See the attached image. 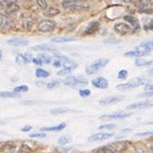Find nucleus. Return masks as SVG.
Returning a JSON list of instances; mask_svg holds the SVG:
<instances>
[{
    "instance_id": "nucleus-31",
    "label": "nucleus",
    "mask_w": 153,
    "mask_h": 153,
    "mask_svg": "<svg viewBox=\"0 0 153 153\" xmlns=\"http://www.w3.org/2000/svg\"><path fill=\"white\" fill-rule=\"evenodd\" d=\"M20 94L18 92H7V91H2L0 92V97L1 98H18Z\"/></svg>"
},
{
    "instance_id": "nucleus-13",
    "label": "nucleus",
    "mask_w": 153,
    "mask_h": 153,
    "mask_svg": "<svg viewBox=\"0 0 153 153\" xmlns=\"http://www.w3.org/2000/svg\"><path fill=\"white\" fill-rule=\"evenodd\" d=\"M15 61H16V63L20 65H25V64H28L30 62H32L33 59L28 53H26V54L19 53L18 56H16V58H15Z\"/></svg>"
},
{
    "instance_id": "nucleus-46",
    "label": "nucleus",
    "mask_w": 153,
    "mask_h": 153,
    "mask_svg": "<svg viewBox=\"0 0 153 153\" xmlns=\"http://www.w3.org/2000/svg\"><path fill=\"white\" fill-rule=\"evenodd\" d=\"M140 13H146V14H153V10L152 9H142L139 10Z\"/></svg>"
},
{
    "instance_id": "nucleus-5",
    "label": "nucleus",
    "mask_w": 153,
    "mask_h": 153,
    "mask_svg": "<svg viewBox=\"0 0 153 153\" xmlns=\"http://www.w3.org/2000/svg\"><path fill=\"white\" fill-rule=\"evenodd\" d=\"M65 86H72V87H78V86L87 85V79L82 76H71L68 77L64 80Z\"/></svg>"
},
{
    "instance_id": "nucleus-57",
    "label": "nucleus",
    "mask_w": 153,
    "mask_h": 153,
    "mask_svg": "<svg viewBox=\"0 0 153 153\" xmlns=\"http://www.w3.org/2000/svg\"><path fill=\"white\" fill-rule=\"evenodd\" d=\"M150 150H151V152L153 153V143H151V144H150Z\"/></svg>"
},
{
    "instance_id": "nucleus-53",
    "label": "nucleus",
    "mask_w": 153,
    "mask_h": 153,
    "mask_svg": "<svg viewBox=\"0 0 153 153\" xmlns=\"http://www.w3.org/2000/svg\"><path fill=\"white\" fill-rule=\"evenodd\" d=\"M33 127L30 126V125H27V126H24L23 128H22V131H30V129H32Z\"/></svg>"
},
{
    "instance_id": "nucleus-25",
    "label": "nucleus",
    "mask_w": 153,
    "mask_h": 153,
    "mask_svg": "<svg viewBox=\"0 0 153 153\" xmlns=\"http://www.w3.org/2000/svg\"><path fill=\"white\" fill-rule=\"evenodd\" d=\"M140 49L147 51H152L153 50V40H148L144 41L142 44H140Z\"/></svg>"
},
{
    "instance_id": "nucleus-47",
    "label": "nucleus",
    "mask_w": 153,
    "mask_h": 153,
    "mask_svg": "<svg viewBox=\"0 0 153 153\" xmlns=\"http://www.w3.org/2000/svg\"><path fill=\"white\" fill-rule=\"evenodd\" d=\"M140 97H147V98H151L153 97V91H147L143 92V94H140Z\"/></svg>"
},
{
    "instance_id": "nucleus-55",
    "label": "nucleus",
    "mask_w": 153,
    "mask_h": 153,
    "mask_svg": "<svg viewBox=\"0 0 153 153\" xmlns=\"http://www.w3.org/2000/svg\"><path fill=\"white\" fill-rule=\"evenodd\" d=\"M123 1L126 3H131V2H134V1H136V0H123Z\"/></svg>"
},
{
    "instance_id": "nucleus-33",
    "label": "nucleus",
    "mask_w": 153,
    "mask_h": 153,
    "mask_svg": "<svg viewBox=\"0 0 153 153\" xmlns=\"http://www.w3.org/2000/svg\"><path fill=\"white\" fill-rule=\"evenodd\" d=\"M32 148L28 146L27 143H23L21 146L20 150H19V153H30L32 152Z\"/></svg>"
},
{
    "instance_id": "nucleus-54",
    "label": "nucleus",
    "mask_w": 153,
    "mask_h": 153,
    "mask_svg": "<svg viewBox=\"0 0 153 153\" xmlns=\"http://www.w3.org/2000/svg\"><path fill=\"white\" fill-rule=\"evenodd\" d=\"M37 86H39V87H45V86H46V87H47V84H46V82H37Z\"/></svg>"
},
{
    "instance_id": "nucleus-29",
    "label": "nucleus",
    "mask_w": 153,
    "mask_h": 153,
    "mask_svg": "<svg viewBox=\"0 0 153 153\" xmlns=\"http://www.w3.org/2000/svg\"><path fill=\"white\" fill-rule=\"evenodd\" d=\"M38 59L42 62V64H49V63H51V61H52L50 56H47V54H45V53H40L38 56Z\"/></svg>"
},
{
    "instance_id": "nucleus-30",
    "label": "nucleus",
    "mask_w": 153,
    "mask_h": 153,
    "mask_svg": "<svg viewBox=\"0 0 153 153\" xmlns=\"http://www.w3.org/2000/svg\"><path fill=\"white\" fill-rule=\"evenodd\" d=\"M60 13V10L56 9V8H50V9H48L47 11L45 12V15L46 16H56Z\"/></svg>"
},
{
    "instance_id": "nucleus-15",
    "label": "nucleus",
    "mask_w": 153,
    "mask_h": 153,
    "mask_svg": "<svg viewBox=\"0 0 153 153\" xmlns=\"http://www.w3.org/2000/svg\"><path fill=\"white\" fill-rule=\"evenodd\" d=\"M124 20L127 21L128 23L130 24V26H133V33H136V32H138L139 30V23H138V21H137V19L135 18V16H133V15H125L124 16Z\"/></svg>"
},
{
    "instance_id": "nucleus-12",
    "label": "nucleus",
    "mask_w": 153,
    "mask_h": 153,
    "mask_svg": "<svg viewBox=\"0 0 153 153\" xmlns=\"http://www.w3.org/2000/svg\"><path fill=\"white\" fill-rule=\"evenodd\" d=\"M112 136H114L112 133H98L90 136L88 140L89 141H102V140H106V139L111 138Z\"/></svg>"
},
{
    "instance_id": "nucleus-21",
    "label": "nucleus",
    "mask_w": 153,
    "mask_h": 153,
    "mask_svg": "<svg viewBox=\"0 0 153 153\" xmlns=\"http://www.w3.org/2000/svg\"><path fill=\"white\" fill-rule=\"evenodd\" d=\"M10 24H11V21H10L9 16H7L4 14L0 15V27H1V30H4L7 27L10 26Z\"/></svg>"
},
{
    "instance_id": "nucleus-51",
    "label": "nucleus",
    "mask_w": 153,
    "mask_h": 153,
    "mask_svg": "<svg viewBox=\"0 0 153 153\" xmlns=\"http://www.w3.org/2000/svg\"><path fill=\"white\" fill-rule=\"evenodd\" d=\"M33 63H35L36 65H41L42 64V62L38 59V58H35V59H33Z\"/></svg>"
},
{
    "instance_id": "nucleus-37",
    "label": "nucleus",
    "mask_w": 153,
    "mask_h": 153,
    "mask_svg": "<svg viewBox=\"0 0 153 153\" xmlns=\"http://www.w3.org/2000/svg\"><path fill=\"white\" fill-rule=\"evenodd\" d=\"M127 76H128V72H127L126 70H121V71L118 72V74H117V77L122 80L126 79Z\"/></svg>"
},
{
    "instance_id": "nucleus-28",
    "label": "nucleus",
    "mask_w": 153,
    "mask_h": 153,
    "mask_svg": "<svg viewBox=\"0 0 153 153\" xmlns=\"http://www.w3.org/2000/svg\"><path fill=\"white\" fill-rule=\"evenodd\" d=\"M15 151H16V149H15L14 146H10L8 143L7 146H3L0 153H15Z\"/></svg>"
},
{
    "instance_id": "nucleus-19",
    "label": "nucleus",
    "mask_w": 153,
    "mask_h": 153,
    "mask_svg": "<svg viewBox=\"0 0 153 153\" xmlns=\"http://www.w3.org/2000/svg\"><path fill=\"white\" fill-rule=\"evenodd\" d=\"M66 127V124L65 123H61L58 124L56 126L52 127H41L40 130L41 131H60V130H63Z\"/></svg>"
},
{
    "instance_id": "nucleus-41",
    "label": "nucleus",
    "mask_w": 153,
    "mask_h": 153,
    "mask_svg": "<svg viewBox=\"0 0 153 153\" xmlns=\"http://www.w3.org/2000/svg\"><path fill=\"white\" fill-rule=\"evenodd\" d=\"M143 28L146 30H153V19H152V20H149V22H148V23L144 24Z\"/></svg>"
},
{
    "instance_id": "nucleus-7",
    "label": "nucleus",
    "mask_w": 153,
    "mask_h": 153,
    "mask_svg": "<svg viewBox=\"0 0 153 153\" xmlns=\"http://www.w3.org/2000/svg\"><path fill=\"white\" fill-rule=\"evenodd\" d=\"M131 113L130 112H117L113 113V114H105L102 115L100 117L101 121H109V120H121V118H126L129 117Z\"/></svg>"
},
{
    "instance_id": "nucleus-56",
    "label": "nucleus",
    "mask_w": 153,
    "mask_h": 153,
    "mask_svg": "<svg viewBox=\"0 0 153 153\" xmlns=\"http://www.w3.org/2000/svg\"><path fill=\"white\" fill-rule=\"evenodd\" d=\"M105 42H118V40H105Z\"/></svg>"
},
{
    "instance_id": "nucleus-3",
    "label": "nucleus",
    "mask_w": 153,
    "mask_h": 153,
    "mask_svg": "<svg viewBox=\"0 0 153 153\" xmlns=\"http://www.w3.org/2000/svg\"><path fill=\"white\" fill-rule=\"evenodd\" d=\"M127 147H128L127 141H115L105 146L106 149L112 153H123L127 149Z\"/></svg>"
},
{
    "instance_id": "nucleus-27",
    "label": "nucleus",
    "mask_w": 153,
    "mask_h": 153,
    "mask_svg": "<svg viewBox=\"0 0 153 153\" xmlns=\"http://www.w3.org/2000/svg\"><path fill=\"white\" fill-rule=\"evenodd\" d=\"M135 64L137 66H149V65L153 64V60H150V61H146V60H141V59H137L135 62Z\"/></svg>"
},
{
    "instance_id": "nucleus-42",
    "label": "nucleus",
    "mask_w": 153,
    "mask_h": 153,
    "mask_svg": "<svg viewBox=\"0 0 153 153\" xmlns=\"http://www.w3.org/2000/svg\"><path fill=\"white\" fill-rule=\"evenodd\" d=\"M36 2H37L39 8H41V9H47V1L46 0H36Z\"/></svg>"
},
{
    "instance_id": "nucleus-38",
    "label": "nucleus",
    "mask_w": 153,
    "mask_h": 153,
    "mask_svg": "<svg viewBox=\"0 0 153 153\" xmlns=\"http://www.w3.org/2000/svg\"><path fill=\"white\" fill-rule=\"evenodd\" d=\"M59 85H60L59 80H52V82H48L47 84V88L48 89H54V88H56Z\"/></svg>"
},
{
    "instance_id": "nucleus-14",
    "label": "nucleus",
    "mask_w": 153,
    "mask_h": 153,
    "mask_svg": "<svg viewBox=\"0 0 153 153\" xmlns=\"http://www.w3.org/2000/svg\"><path fill=\"white\" fill-rule=\"evenodd\" d=\"M7 44L10 45V46H13V47H23V46L28 45V40L22 38H12L7 41Z\"/></svg>"
},
{
    "instance_id": "nucleus-26",
    "label": "nucleus",
    "mask_w": 153,
    "mask_h": 153,
    "mask_svg": "<svg viewBox=\"0 0 153 153\" xmlns=\"http://www.w3.org/2000/svg\"><path fill=\"white\" fill-rule=\"evenodd\" d=\"M35 74L38 78H46V77L49 76V72L44 70V68H37Z\"/></svg>"
},
{
    "instance_id": "nucleus-35",
    "label": "nucleus",
    "mask_w": 153,
    "mask_h": 153,
    "mask_svg": "<svg viewBox=\"0 0 153 153\" xmlns=\"http://www.w3.org/2000/svg\"><path fill=\"white\" fill-rule=\"evenodd\" d=\"M27 90H28V87H27L26 85H21V86H18V87H15L13 91L19 94V92H26Z\"/></svg>"
},
{
    "instance_id": "nucleus-6",
    "label": "nucleus",
    "mask_w": 153,
    "mask_h": 153,
    "mask_svg": "<svg viewBox=\"0 0 153 153\" xmlns=\"http://www.w3.org/2000/svg\"><path fill=\"white\" fill-rule=\"evenodd\" d=\"M38 30L42 33H47V32H51V30L56 27V23L54 21L51 20H41L39 21L38 23Z\"/></svg>"
},
{
    "instance_id": "nucleus-52",
    "label": "nucleus",
    "mask_w": 153,
    "mask_h": 153,
    "mask_svg": "<svg viewBox=\"0 0 153 153\" xmlns=\"http://www.w3.org/2000/svg\"><path fill=\"white\" fill-rule=\"evenodd\" d=\"M131 153H147V152H146V150H143V149H141V148H139V149H136L135 151H133Z\"/></svg>"
},
{
    "instance_id": "nucleus-16",
    "label": "nucleus",
    "mask_w": 153,
    "mask_h": 153,
    "mask_svg": "<svg viewBox=\"0 0 153 153\" xmlns=\"http://www.w3.org/2000/svg\"><path fill=\"white\" fill-rule=\"evenodd\" d=\"M149 53H150V51L142 50V49H137V50L127 51V52H125V56H136V58H139V56H148Z\"/></svg>"
},
{
    "instance_id": "nucleus-44",
    "label": "nucleus",
    "mask_w": 153,
    "mask_h": 153,
    "mask_svg": "<svg viewBox=\"0 0 153 153\" xmlns=\"http://www.w3.org/2000/svg\"><path fill=\"white\" fill-rule=\"evenodd\" d=\"M46 134H32V135H30V138H45V137H46Z\"/></svg>"
},
{
    "instance_id": "nucleus-17",
    "label": "nucleus",
    "mask_w": 153,
    "mask_h": 153,
    "mask_svg": "<svg viewBox=\"0 0 153 153\" xmlns=\"http://www.w3.org/2000/svg\"><path fill=\"white\" fill-rule=\"evenodd\" d=\"M99 26H100L99 23L96 22V21H94V22H91V23H89L88 27L86 28L85 33H84V35H91V34H94L96 32H98Z\"/></svg>"
},
{
    "instance_id": "nucleus-49",
    "label": "nucleus",
    "mask_w": 153,
    "mask_h": 153,
    "mask_svg": "<svg viewBox=\"0 0 153 153\" xmlns=\"http://www.w3.org/2000/svg\"><path fill=\"white\" fill-rule=\"evenodd\" d=\"M62 65H63V63L60 60H56V61L53 62V66H56V68H60Z\"/></svg>"
},
{
    "instance_id": "nucleus-32",
    "label": "nucleus",
    "mask_w": 153,
    "mask_h": 153,
    "mask_svg": "<svg viewBox=\"0 0 153 153\" xmlns=\"http://www.w3.org/2000/svg\"><path fill=\"white\" fill-rule=\"evenodd\" d=\"M74 68H74V66H71V68H64L63 70H61V71L58 72V75H59V76H65V75H68V74L73 71Z\"/></svg>"
},
{
    "instance_id": "nucleus-24",
    "label": "nucleus",
    "mask_w": 153,
    "mask_h": 153,
    "mask_svg": "<svg viewBox=\"0 0 153 153\" xmlns=\"http://www.w3.org/2000/svg\"><path fill=\"white\" fill-rule=\"evenodd\" d=\"M76 39L72 38V37H54V38L51 39L52 42H56V44H60V42H70V41H75Z\"/></svg>"
},
{
    "instance_id": "nucleus-4",
    "label": "nucleus",
    "mask_w": 153,
    "mask_h": 153,
    "mask_svg": "<svg viewBox=\"0 0 153 153\" xmlns=\"http://www.w3.org/2000/svg\"><path fill=\"white\" fill-rule=\"evenodd\" d=\"M62 6L64 9L71 10V11H79V10H86L89 8L88 4H82L80 2H73V1H68V0H64L62 2Z\"/></svg>"
},
{
    "instance_id": "nucleus-18",
    "label": "nucleus",
    "mask_w": 153,
    "mask_h": 153,
    "mask_svg": "<svg viewBox=\"0 0 153 153\" xmlns=\"http://www.w3.org/2000/svg\"><path fill=\"white\" fill-rule=\"evenodd\" d=\"M19 9H20V7L16 4L15 2H12L10 3L9 6H7L3 8V13L2 14H12V13H15V12H18Z\"/></svg>"
},
{
    "instance_id": "nucleus-39",
    "label": "nucleus",
    "mask_w": 153,
    "mask_h": 153,
    "mask_svg": "<svg viewBox=\"0 0 153 153\" xmlns=\"http://www.w3.org/2000/svg\"><path fill=\"white\" fill-rule=\"evenodd\" d=\"M90 90L89 89H80L79 90V96L82 98H86V97H89L90 96Z\"/></svg>"
},
{
    "instance_id": "nucleus-8",
    "label": "nucleus",
    "mask_w": 153,
    "mask_h": 153,
    "mask_svg": "<svg viewBox=\"0 0 153 153\" xmlns=\"http://www.w3.org/2000/svg\"><path fill=\"white\" fill-rule=\"evenodd\" d=\"M124 99V96H120V94H114V96H109L106 98H103L99 101L101 105H110V104H114Z\"/></svg>"
},
{
    "instance_id": "nucleus-23",
    "label": "nucleus",
    "mask_w": 153,
    "mask_h": 153,
    "mask_svg": "<svg viewBox=\"0 0 153 153\" xmlns=\"http://www.w3.org/2000/svg\"><path fill=\"white\" fill-rule=\"evenodd\" d=\"M33 24H34V22H33L32 19H24L23 21H22V28H23L24 30H30V28L33 27Z\"/></svg>"
},
{
    "instance_id": "nucleus-40",
    "label": "nucleus",
    "mask_w": 153,
    "mask_h": 153,
    "mask_svg": "<svg viewBox=\"0 0 153 153\" xmlns=\"http://www.w3.org/2000/svg\"><path fill=\"white\" fill-rule=\"evenodd\" d=\"M114 127H115L114 124H104V125L99 126L98 128L100 130H103V129H114Z\"/></svg>"
},
{
    "instance_id": "nucleus-1",
    "label": "nucleus",
    "mask_w": 153,
    "mask_h": 153,
    "mask_svg": "<svg viewBox=\"0 0 153 153\" xmlns=\"http://www.w3.org/2000/svg\"><path fill=\"white\" fill-rule=\"evenodd\" d=\"M150 82V79L148 77H137V78H134L133 80H130L129 82H126V84H122V85H118L116 88L118 90H129V89L136 88V87H139L141 85H148Z\"/></svg>"
},
{
    "instance_id": "nucleus-43",
    "label": "nucleus",
    "mask_w": 153,
    "mask_h": 153,
    "mask_svg": "<svg viewBox=\"0 0 153 153\" xmlns=\"http://www.w3.org/2000/svg\"><path fill=\"white\" fill-rule=\"evenodd\" d=\"M0 1H1V6H2V8L9 6L10 3H12V2H15V0H0Z\"/></svg>"
},
{
    "instance_id": "nucleus-2",
    "label": "nucleus",
    "mask_w": 153,
    "mask_h": 153,
    "mask_svg": "<svg viewBox=\"0 0 153 153\" xmlns=\"http://www.w3.org/2000/svg\"><path fill=\"white\" fill-rule=\"evenodd\" d=\"M108 63H109V59H106V58L97 60V61H94V63H91L89 66L86 68V73L88 74V75H92V74L97 73L102 68H104Z\"/></svg>"
},
{
    "instance_id": "nucleus-22",
    "label": "nucleus",
    "mask_w": 153,
    "mask_h": 153,
    "mask_svg": "<svg viewBox=\"0 0 153 153\" xmlns=\"http://www.w3.org/2000/svg\"><path fill=\"white\" fill-rule=\"evenodd\" d=\"M152 3H153V0H137L136 6L139 7L140 10H142V9H147L148 7L151 6Z\"/></svg>"
},
{
    "instance_id": "nucleus-9",
    "label": "nucleus",
    "mask_w": 153,
    "mask_h": 153,
    "mask_svg": "<svg viewBox=\"0 0 153 153\" xmlns=\"http://www.w3.org/2000/svg\"><path fill=\"white\" fill-rule=\"evenodd\" d=\"M114 30L117 33V34H120V35L124 36V35L129 34V33L131 32V26H129V25L126 23H116L114 25Z\"/></svg>"
},
{
    "instance_id": "nucleus-45",
    "label": "nucleus",
    "mask_w": 153,
    "mask_h": 153,
    "mask_svg": "<svg viewBox=\"0 0 153 153\" xmlns=\"http://www.w3.org/2000/svg\"><path fill=\"white\" fill-rule=\"evenodd\" d=\"M94 153H112V152L108 150V149H106L105 147H103V148H100L99 150H97Z\"/></svg>"
},
{
    "instance_id": "nucleus-36",
    "label": "nucleus",
    "mask_w": 153,
    "mask_h": 153,
    "mask_svg": "<svg viewBox=\"0 0 153 153\" xmlns=\"http://www.w3.org/2000/svg\"><path fill=\"white\" fill-rule=\"evenodd\" d=\"M58 141H59L60 144H66L71 141V137L70 136H62L61 138H59Z\"/></svg>"
},
{
    "instance_id": "nucleus-11",
    "label": "nucleus",
    "mask_w": 153,
    "mask_h": 153,
    "mask_svg": "<svg viewBox=\"0 0 153 153\" xmlns=\"http://www.w3.org/2000/svg\"><path fill=\"white\" fill-rule=\"evenodd\" d=\"M91 84L96 88H99V89H106L109 87V82H108V79H105L104 77H101V76L96 77L94 79H92Z\"/></svg>"
},
{
    "instance_id": "nucleus-50",
    "label": "nucleus",
    "mask_w": 153,
    "mask_h": 153,
    "mask_svg": "<svg viewBox=\"0 0 153 153\" xmlns=\"http://www.w3.org/2000/svg\"><path fill=\"white\" fill-rule=\"evenodd\" d=\"M144 89L148 90V91H153V84H148V85L144 86Z\"/></svg>"
},
{
    "instance_id": "nucleus-10",
    "label": "nucleus",
    "mask_w": 153,
    "mask_h": 153,
    "mask_svg": "<svg viewBox=\"0 0 153 153\" xmlns=\"http://www.w3.org/2000/svg\"><path fill=\"white\" fill-rule=\"evenodd\" d=\"M153 102L152 101H138V102H135L133 104H129L127 105V109L128 110H136V109H148V108H152Z\"/></svg>"
},
{
    "instance_id": "nucleus-20",
    "label": "nucleus",
    "mask_w": 153,
    "mask_h": 153,
    "mask_svg": "<svg viewBox=\"0 0 153 153\" xmlns=\"http://www.w3.org/2000/svg\"><path fill=\"white\" fill-rule=\"evenodd\" d=\"M32 50L34 51H47V52H56V49L48 45H38V46H34L32 47Z\"/></svg>"
},
{
    "instance_id": "nucleus-48",
    "label": "nucleus",
    "mask_w": 153,
    "mask_h": 153,
    "mask_svg": "<svg viewBox=\"0 0 153 153\" xmlns=\"http://www.w3.org/2000/svg\"><path fill=\"white\" fill-rule=\"evenodd\" d=\"M150 135H153V130H151V131H143V133L137 134V136H150Z\"/></svg>"
},
{
    "instance_id": "nucleus-34",
    "label": "nucleus",
    "mask_w": 153,
    "mask_h": 153,
    "mask_svg": "<svg viewBox=\"0 0 153 153\" xmlns=\"http://www.w3.org/2000/svg\"><path fill=\"white\" fill-rule=\"evenodd\" d=\"M68 110L66 109H53L51 110V114L52 115H59V114H64V113H68Z\"/></svg>"
}]
</instances>
